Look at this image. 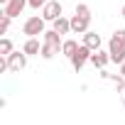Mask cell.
I'll return each instance as SVG.
<instances>
[{
  "mask_svg": "<svg viewBox=\"0 0 125 125\" xmlns=\"http://www.w3.org/2000/svg\"><path fill=\"white\" fill-rule=\"evenodd\" d=\"M27 66V54L25 52H12L3 59V64H0V69H8V71H22Z\"/></svg>",
  "mask_w": 125,
  "mask_h": 125,
  "instance_id": "1",
  "label": "cell"
},
{
  "mask_svg": "<svg viewBox=\"0 0 125 125\" xmlns=\"http://www.w3.org/2000/svg\"><path fill=\"white\" fill-rule=\"evenodd\" d=\"M44 17H39V15H34V17H30L25 25H22V32L27 34V37H37V34H44L47 30H44Z\"/></svg>",
  "mask_w": 125,
  "mask_h": 125,
  "instance_id": "2",
  "label": "cell"
},
{
  "mask_svg": "<svg viewBox=\"0 0 125 125\" xmlns=\"http://www.w3.org/2000/svg\"><path fill=\"white\" fill-rule=\"evenodd\" d=\"M108 52H110V61H115V64L125 61V42H120L118 37H113L108 42Z\"/></svg>",
  "mask_w": 125,
  "mask_h": 125,
  "instance_id": "3",
  "label": "cell"
},
{
  "mask_svg": "<svg viewBox=\"0 0 125 125\" xmlns=\"http://www.w3.org/2000/svg\"><path fill=\"white\" fill-rule=\"evenodd\" d=\"M61 12H64V8H61V3H59V0H49V3L42 8V17H44L47 22L59 20V17H61Z\"/></svg>",
  "mask_w": 125,
  "mask_h": 125,
  "instance_id": "4",
  "label": "cell"
},
{
  "mask_svg": "<svg viewBox=\"0 0 125 125\" xmlns=\"http://www.w3.org/2000/svg\"><path fill=\"white\" fill-rule=\"evenodd\" d=\"M91 52H93V49H88L86 44H81V47H79V52L69 59V61H71V66H74L76 71H81V69L86 66V61H91Z\"/></svg>",
  "mask_w": 125,
  "mask_h": 125,
  "instance_id": "5",
  "label": "cell"
},
{
  "mask_svg": "<svg viewBox=\"0 0 125 125\" xmlns=\"http://www.w3.org/2000/svg\"><path fill=\"white\" fill-rule=\"evenodd\" d=\"M88 25H91L88 17H81V15L74 12V17H71V32H76V34H86V32H88Z\"/></svg>",
  "mask_w": 125,
  "mask_h": 125,
  "instance_id": "6",
  "label": "cell"
},
{
  "mask_svg": "<svg viewBox=\"0 0 125 125\" xmlns=\"http://www.w3.org/2000/svg\"><path fill=\"white\" fill-rule=\"evenodd\" d=\"M25 5H30L27 0H10V3H8V5L3 8V12H5L8 17H17V15H20V12L25 10Z\"/></svg>",
  "mask_w": 125,
  "mask_h": 125,
  "instance_id": "7",
  "label": "cell"
},
{
  "mask_svg": "<svg viewBox=\"0 0 125 125\" xmlns=\"http://www.w3.org/2000/svg\"><path fill=\"white\" fill-rule=\"evenodd\" d=\"M108 61H110V52H101V49L91 52V64H93L96 69H105Z\"/></svg>",
  "mask_w": 125,
  "mask_h": 125,
  "instance_id": "8",
  "label": "cell"
},
{
  "mask_svg": "<svg viewBox=\"0 0 125 125\" xmlns=\"http://www.w3.org/2000/svg\"><path fill=\"white\" fill-rule=\"evenodd\" d=\"M44 44H49V47H54V49H59L61 52V34L56 32V30H49V32H44Z\"/></svg>",
  "mask_w": 125,
  "mask_h": 125,
  "instance_id": "9",
  "label": "cell"
},
{
  "mask_svg": "<svg viewBox=\"0 0 125 125\" xmlns=\"http://www.w3.org/2000/svg\"><path fill=\"white\" fill-rule=\"evenodd\" d=\"M83 44H86L88 49H93V52H96V49H101L103 39H101V34H96V32H91V30H88V32L83 34Z\"/></svg>",
  "mask_w": 125,
  "mask_h": 125,
  "instance_id": "10",
  "label": "cell"
},
{
  "mask_svg": "<svg viewBox=\"0 0 125 125\" xmlns=\"http://www.w3.org/2000/svg\"><path fill=\"white\" fill-rule=\"evenodd\" d=\"M22 52H25L27 56H34V54H39V52H42V44H39V39H37V37H27V42H25Z\"/></svg>",
  "mask_w": 125,
  "mask_h": 125,
  "instance_id": "11",
  "label": "cell"
},
{
  "mask_svg": "<svg viewBox=\"0 0 125 125\" xmlns=\"http://www.w3.org/2000/svg\"><path fill=\"white\" fill-rule=\"evenodd\" d=\"M79 47H81V44H79L76 39H64V44H61V54L71 59V56H74V54L79 52Z\"/></svg>",
  "mask_w": 125,
  "mask_h": 125,
  "instance_id": "12",
  "label": "cell"
},
{
  "mask_svg": "<svg viewBox=\"0 0 125 125\" xmlns=\"http://www.w3.org/2000/svg\"><path fill=\"white\" fill-rule=\"evenodd\" d=\"M54 30H56L59 34H69V32H71V20H66L64 15H61L59 20H54Z\"/></svg>",
  "mask_w": 125,
  "mask_h": 125,
  "instance_id": "13",
  "label": "cell"
},
{
  "mask_svg": "<svg viewBox=\"0 0 125 125\" xmlns=\"http://www.w3.org/2000/svg\"><path fill=\"white\" fill-rule=\"evenodd\" d=\"M54 54H59V49H54V47H49V44H42V52H39V56L42 59H54Z\"/></svg>",
  "mask_w": 125,
  "mask_h": 125,
  "instance_id": "14",
  "label": "cell"
},
{
  "mask_svg": "<svg viewBox=\"0 0 125 125\" xmlns=\"http://www.w3.org/2000/svg\"><path fill=\"white\" fill-rule=\"evenodd\" d=\"M0 54H3V56L12 54V42H10L8 37H3V39H0Z\"/></svg>",
  "mask_w": 125,
  "mask_h": 125,
  "instance_id": "15",
  "label": "cell"
},
{
  "mask_svg": "<svg viewBox=\"0 0 125 125\" xmlns=\"http://www.w3.org/2000/svg\"><path fill=\"white\" fill-rule=\"evenodd\" d=\"M76 15H81V17H88V20H91V8H88L86 3H79V5H76Z\"/></svg>",
  "mask_w": 125,
  "mask_h": 125,
  "instance_id": "16",
  "label": "cell"
},
{
  "mask_svg": "<svg viewBox=\"0 0 125 125\" xmlns=\"http://www.w3.org/2000/svg\"><path fill=\"white\" fill-rule=\"evenodd\" d=\"M10 20H12V17H8V15L3 12V17H0V34H5V32L10 30Z\"/></svg>",
  "mask_w": 125,
  "mask_h": 125,
  "instance_id": "17",
  "label": "cell"
},
{
  "mask_svg": "<svg viewBox=\"0 0 125 125\" xmlns=\"http://www.w3.org/2000/svg\"><path fill=\"white\" fill-rule=\"evenodd\" d=\"M27 3H30V8H34V10H39V8H44V5L49 3V0H27Z\"/></svg>",
  "mask_w": 125,
  "mask_h": 125,
  "instance_id": "18",
  "label": "cell"
},
{
  "mask_svg": "<svg viewBox=\"0 0 125 125\" xmlns=\"http://www.w3.org/2000/svg\"><path fill=\"white\" fill-rule=\"evenodd\" d=\"M113 37H118L120 42H125V30H115V32H113Z\"/></svg>",
  "mask_w": 125,
  "mask_h": 125,
  "instance_id": "19",
  "label": "cell"
},
{
  "mask_svg": "<svg viewBox=\"0 0 125 125\" xmlns=\"http://www.w3.org/2000/svg\"><path fill=\"white\" fill-rule=\"evenodd\" d=\"M120 74L125 76V61H123V64H120Z\"/></svg>",
  "mask_w": 125,
  "mask_h": 125,
  "instance_id": "20",
  "label": "cell"
},
{
  "mask_svg": "<svg viewBox=\"0 0 125 125\" xmlns=\"http://www.w3.org/2000/svg\"><path fill=\"white\" fill-rule=\"evenodd\" d=\"M8 3H10V0H0V5H3V8H5V5H8Z\"/></svg>",
  "mask_w": 125,
  "mask_h": 125,
  "instance_id": "21",
  "label": "cell"
},
{
  "mask_svg": "<svg viewBox=\"0 0 125 125\" xmlns=\"http://www.w3.org/2000/svg\"><path fill=\"white\" fill-rule=\"evenodd\" d=\"M120 15H123V17H125V5H123V10H120Z\"/></svg>",
  "mask_w": 125,
  "mask_h": 125,
  "instance_id": "22",
  "label": "cell"
},
{
  "mask_svg": "<svg viewBox=\"0 0 125 125\" xmlns=\"http://www.w3.org/2000/svg\"><path fill=\"white\" fill-rule=\"evenodd\" d=\"M123 105H125V98H123Z\"/></svg>",
  "mask_w": 125,
  "mask_h": 125,
  "instance_id": "23",
  "label": "cell"
}]
</instances>
